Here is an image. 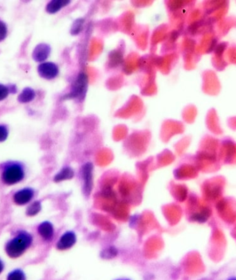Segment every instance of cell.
Wrapping results in <instances>:
<instances>
[{
  "label": "cell",
  "mask_w": 236,
  "mask_h": 280,
  "mask_svg": "<svg viewBox=\"0 0 236 280\" xmlns=\"http://www.w3.org/2000/svg\"><path fill=\"white\" fill-rule=\"evenodd\" d=\"M32 242V237L27 233H22L9 241L6 246V251L10 257L21 256Z\"/></svg>",
  "instance_id": "cell-1"
},
{
  "label": "cell",
  "mask_w": 236,
  "mask_h": 280,
  "mask_svg": "<svg viewBox=\"0 0 236 280\" xmlns=\"http://www.w3.org/2000/svg\"><path fill=\"white\" fill-rule=\"evenodd\" d=\"M25 173L19 165L14 164L5 169L3 173V180L8 185H14L23 179Z\"/></svg>",
  "instance_id": "cell-2"
},
{
  "label": "cell",
  "mask_w": 236,
  "mask_h": 280,
  "mask_svg": "<svg viewBox=\"0 0 236 280\" xmlns=\"http://www.w3.org/2000/svg\"><path fill=\"white\" fill-rule=\"evenodd\" d=\"M38 71L42 78L48 80H53L59 74V67L54 62H44L38 66Z\"/></svg>",
  "instance_id": "cell-3"
},
{
  "label": "cell",
  "mask_w": 236,
  "mask_h": 280,
  "mask_svg": "<svg viewBox=\"0 0 236 280\" xmlns=\"http://www.w3.org/2000/svg\"><path fill=\"white\" fill-rule=\"evenodd\" d=\"M77 242V235L73 230H67L62 234L57 243L56 247L60 250L71 249Z\"/></svg>",
  "instance_id": "cell-4"
},
{
  "label": "cell",
  "mask_w": 236,
  "mask_h": 280,
  "mask_svg": "<svg viewBox=\"0 0 236 280\" xmlns=\"http://www.w3.org/2000/svg\"><path fill=\"white\" fill-rule=\"evenodd\" d=\"M93 166L91 163H84L82 167V175L84 182V192L86 195L91 193L93 188Z\"/></svg>",
  "instance_id": "cell-5"
},
{
  "label": "cell",
  "mask_w": 236,
  "mask_h": 280,
  "mask_svg": "<svg viewBox=\"0 0 236 280\" xmlns=\"http://www.w3.org/2000/svg\"><path fill=\"white\" fill-rule=\"evenodd\" d=\"M88 79L84 73H81L75 80L74 85L72 88L71 95L73 98L84 97L87 89Z\"/></svg>",
  "instance_id": "cell-6"
},
{
  "label": "cell",
  "mask_w": 236,
  "mask_h": 280,
  "mask_svg": "<svg viewBox=\"0 0 236 280\" xmlns=\"http://www.w3.org/2000/svg\"><path fill=\"white\" fill-rule=\"evenodd\" d=\"M51 51V47L47 44H39L33 51L32 55L33 60L38 62L45 61L49 58Z\"/></svg>",
  "instance_id": "cell-7"
},
{
  "label": "cell",
  "mask_w": 236,
  "mask_h": 280,
  "mask_svg": "<svg viewBox=\"0 0 236 280\" xmlns=\"http://www.w3.org/2000/svg\"><path fill=\"white\" fill-rule=\"evenodd\" d=\"M33 191L30 189H25L18 191L14 195V201L18 205H25L32 200Z\"/></svg>",
  "instance_id": "cell-8"
},
{
  "label": "cell",
  "mask_w": 236,
  "mask_h": 280,
  "mask_svg": "<svg viewBox=\"0 0 236 280\" xmlns=\"http://www.w3.org/2000/svg\"><path fill=\"white\" fill-rule=\"evenodd\" d=\"M38 233L45 240H51L54 235V228L49 222H44L39 226Z\"/></svg>",
  "instance_id": "cell-9"
},
{
  "label": "cell",
  "mask_w": 236,
  "mask_h": 280,
  "mask_svg": "<svg viewBox=\"0 0 236 280\" xmlns=\"http://www.w3.org/2000/svg\"><path fill=\"white\" fill-rule=\"evenodd\" d=\"M70 3H71V1H68V0H53L48 4L46 7V11L48 14H55L60 12L61 9L64 7L68 6Z\"/></svg>",
  "instance_id": "cell-10"
},
{
  "label": "cell",
  "mask_w": 236,
  "mask_h": 280,
  "mask_svg": "<svg viewBox=\"0 0 236 280\" xmlns=\"http://www.w3.org/2000/svg\"><path fill=\"white\" fill-rule=\"evenodd\" d=\"M75 176L74 170L71 167H63L60 172L55 175L54 180L55 182L64 181V180L72 179Z\"/></svg>",
  "instance_id": "cell-11"
},
{
  "label": "cell",
  "mask_w": 236,
  "mask_h": 280,
  "mask_svg": "<svg viewBox=\"0 0 236 280\" xmlns=\"http://www.w3.org/2000/svg\"><path fill=\"white\" fill-rule=\"evenodd\" d=\"M36 97V92L30 87H26L18 97L20 103H27L32 101Z\"/></svg>",
  "instance_id": "cell-12"
},
{
  "label": "cell",
  "mask_w": 236,
  "mask_h": 280,
  "mask_svg": "<svg viewBox=\"0 0 236 280\" xmlns=\"http://www.w3.org/2000/svg\"><path fill=\"white\" fill-rule=\"evenodd\" d=\"M118 253L117 250L114 246H109L108 248H105V249L101 252V256L104 259H113V258L116 257Z\"/></svg>",
  "instance_id": "cell-13"
},
{
  "label": "cell",
  "mask_w": 236,
  "mask_h": 280,
  "mask_svg": "<svg viewBox=\"0 0 236 280\" xmlns=\"http://www.w3.org/2000/svg\"><path fill=\"white\" fill-rule=\"evenodd\" d=\"M7 280H26V275L20 269H16L9 274Z\"/></svg>",
  "instance_id": "cell-14"
},
{
  "label": "cell",
  "mask_w": 236,
  "mask_h": 280,
  "mask_svg": "<svg viewBox=\"0 0 236 280\" xmlns=\"http://www.w3.org/2000/svg\"><path fill=\"white\" fill-rule=\"evenodd\" d=\"M41 204L40 202H35L28 208L27 214L29 216H34L41 211Z\"/></svg>",
  "instance_id": "cell-15"
},
{
  "label": "cell",
  "mask_w": 236,
  "mask_h": 280,
  "mask_svg": "<svg viewBox=\"0 0 236 280\" xmlns=\"http://www.w3.org/2000/svg\"><path fill=\"white\" fill-rule=\"evenodd\" d=\"M9 130L5 125H0V143L5 141L8 138Z\"/></svg>",
  "instance_id": "cell-16"
},
{
  "label": "cell",
  "mask_w": 236,
  "mask_h": 280,
  "mask_svg": "<svg viewBox=\"0 0 236 280\" xmlns=\"http://www.w3.org/2000/svg\"><path fill=\"white\" fill-rule=\"evenodd\" d=\"M9 94V88L3 84H0V101L5 100L6 98L8 97Z\"/></svg>",
  "instance_id": "cell-17"
},
{
  "label": "cell",
  "mask_w": 236,
  "mask_h": 280,
  "mask_svg": "<svg viewBox=\"0 0 236 280\" xmlns=\"http://www.w3.org/2000/svg\"><path fill=\"white\" fill-rule=\"evenodd\" d=\"M7 35V27L5 23L0 20V42L5 40Z\"/></svg>",
  "instance_id": "cell-18"
},
{
  "label": "cell",
  "mask_w": 236,
  "mask_h": 280,
  "mask_svg": "<svg viewBox=\"0 0 236 280\" xmlns=\"http://www.w3.org/2000/svg\"><path fill=\"white\" fill-rule=\"evenodd\" d=\"M80 20H77L76 23H75L77 24V26H80V27H80V26H82V23H80L81 22ZM73 28H74V29H73V30H72V34L75 35V31H76V30H77V34H78L79 32H80L81 30L80 29H79V27H75V26H73Z\"/></svg>",
  "instance_id": "cell-19"
},
{
  "label": "cell",
  "mask_w": 236,
  "mask_h": 280,
  "mask_svg": "<svg viewBox=\"0 0 236 280\" xmlns=\"http://www.w3.org/2000/svg\"><path fill=\"white\" fill-rule=\"evenodd\" d=\"M4 270V263L3 261H0V274L2 273V272Z\"/></svg>",
  "instance_id": "cell-20"
},
{
  "label": "cell",
  "mask_w": 236,
  "mask_h": 280,
  "mask_svg": "<svg viewBox=\"0 0 236 280\" xmlns=\"http://www.w3.org/2000/svg\"><path fill=\"white\" fill-rule=\"evenodd\" d=\"M113 280H132V279L128 277H120V278H117V279H115Z\"/></svg>",
  "instance_id": "cell-21"
},
{
  "label": "cell",
  "mask_w": 236,
  "mask_h": 280,
  "mask_svg": "<svg viewBox=\"0 0 236 280\" xmlns=\"http://www.w3.org/2000/svg\"><path fill=\"white\" fill-rule=\"evenodd\" d=\"M227 280H236V277H231L229 278V279H228Z\"/></svg>",
  "instance_id": "cell-22"
}]
</instances>
